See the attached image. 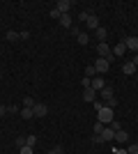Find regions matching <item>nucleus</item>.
Wrapping results in <instances>:
<instances>
[{
  "mask_svg": "<svg viewBox=\"0 0 138 154\" xmlns=\"http://www.w3.org/2000/svg\"><path fill=\"white\" fill-rule=\"evenodd\" d=\"M97 120L104 124V127H108V124L115 120V115H113V108H108V106H101V108L97 110Z\"/></svg>",
  "mask_w": 138,
  "mask_h": 154,
  "instance_id": "f257e3e1",
  "label": "nucleus"
},
{
  "mask_svg": "<svg viewBox=\"0 0 138 154\" xmlns=\"http://www.w3.org/2000/svg\"><path fill=\"white\" fill-rule=\"evenodd\" d=\"M97 53H99V58H104L106 62H113V60H115V55H113V51H111V46L106 44V42H99V44H97Z\"/></svg>",
  "mask_w": 138,
  "mask_h": 154,
  "instance_id": "f03ea898",
  "label": "nucleus"
},
{
  "mask_svg": "<svg viewBox=\"0 0 138 154\" xmlns=\"http://www.w3.org/2000/svg\"><path fill=\"white\" fill-rule=\"evenodd\" d=\"M72 7H74L72 0H58V2H55V9H58L60 14H69V9H72Z\"/></svg>",
  "mask_w": 138,
  "mask_h": 154,
  "instance_id": "7ed1b4c3",
  "label": "nucleus"
},
{
  "mask_svg": "<svg viewBox=\"0 0 138 154\" xmlns=\"http://www.w3.org/2000/svg\"><path fill=\"white\" fill-rule=\"evenodd\" d=\"M94 69H97V74H106V71L111 69V62H106L104 58H99L97 62H94Z\"/></svg>",
  "mask_w": 138,
  "mask_h": 154,
  "instance_id": "20e7f679",
  "label": "nucleus"
},
{
  "mask_svg": "<svg viewBox=\"0 0 138 154\" xmlns=\"http://www.w3.org/2000/svg\"><path fill=\"white\" fill-rule=\"evenodd\" d=\"M32 113H35V117H46V113H48V106H46V103H35Z\"/></svg>",
  "mask_w": 138,
  "mask_h": 154,
  "instance_id": "39448f33",
  "label": "nucleus"
},
{
  "mask_svg": "<svg viewBox=\"0 0 138 154\" xmlns=\"http://www.w3.org/2000/svg\"><path fill=\"white\" fill-rule=\"evenodd\" d=\"M115 143H118V145H124V143H129V134H127L124 129L115 131Z\"/></svg>",
  "mask_w": 138,
  "mask_h": 154,
  "instance_id": "423d86ee",
  "label": "nucleus"
},
{
  "mask_svg": "<svg viewBox=\"0 0 138 154\" xmlns=\"http://www.w3.org/2000/svg\"><path fill=\"white\" fill-rule=\"evenodd\" d=\"M136 69H138V67L133 62H124V64H122V74H124V76H133Z\"/></svg>",
  "mask_w": 138,
  "mask_h": 154,
  "instance_id": "0eeeda50",
  "label": "nucleus"
},
{
  "mask_svg": "<svg viewBox=\"0 0 138 154\" xmlns=\"http://www.w3.org/2000/svg\"><path fill=\"white\" fill-rule=\"evenodd\" d=\"M101 138H104V143L115 140V131H113L111 127H104V131H101Z\"/></svg>",
  "mask_w": 138,
  "mask_h": 154,
  "instance_id": "6e6552de",
  "label": "nucleus"
},
{
  "mask_svg": "<svg viewBox=\"0 0 138 154\" xmlns=\"http://www.w3.org/2000/svg\"><path fill=\"white\" fill-rule=\"evenodd\" d=\"M97 94L99 92L92 90V88H85V90H83V99H85V101H97Z\"/></svg>",
  "mask_w": 138,
  "mask_h": 154,
  "instance_id": "1a4fd4ad",
  "label": "nucleus"
},
{
  "mask_svg": "<svg viewBox=\"0 0 138 154\" xmlns=\"http://www.w3.org/2000/svg\"><path fill=\"white\" fill-rule=\"evenodd\" d=\"M124 46L129 48V51H136L138 53V37H127L124 39Z\"/></svg>",
  "mask_w": 138,
  "mask_h": 154,
  "instance_id": "9d476101",
  "label": "nucleus"
},
{
  "mask_svg": "<svg viewBox=\"0 0 138 154\" xmlns=\"http://www.w3.org/2000/svg\"><path fill=\"white\" fill-rule=\"evenodd\" d=\"M90 88L99 92V90H104V88H106V81H104L101 76H97V78H92V85H90Z\"/></svg>",
  "mask_w": 138,
  "mask_h": 154,
  "instance_id": "9b49d317",
  "label": "nucleus"
},
{
  "mask_svg": "<svg viewBox=\"0 0 138 154\" xmlns=\"http://www.w3.org/2000/svg\"><path fill=\"white\" fill-rule=\"evenodd\" d=\"M87 30H97L99 28V19H97V14H92V16H87Z\"/></svg>",
  "mask_w": 138,
  "mask_h": 154,
  "instance_id": "f8f14e48",
  "label": "nucleus"
},
{
  "mask_svg": "<svg viewBox=\"0 0 138 154\" xmlns=\"http://www.w3.org/2000/svg\"><path fill=\"white\" fill-rule=\"evenodd\" d=\"M94 37H97V42H106V37H108V30L99 26L97 30H94Z\"/></svg>",
  "mask_w": 138,
  "mask_h": 154,
  "instance_id": "ddd939ff",
  "label": "nucleus"
},
{
  "mask_svg": "<svg viewBox=\"0 0 138 154\" xmlns=\"http://www.w3.org/2000/svg\"><path fill=\"white\" fill-rule=\"evenodd\" d=\"M99 94H101V99H106V101H108V99H113V97H115V94H113V88H111V85H106L104 90H99Z\"/></svg>",
  "mask_w": 138,
  "mask_h": 154,
  "instance_id": "4468645a",
  "label": "nucleus"
},
{
  "mask_svg": "<svg viewBox=\"0 0 138 154\" xmlns=\"http://www.w3.org/2000/svg\"><path fill=\"white\" fill-rule=\"evenodd\" d=\"M124 51H127V46H124V42H120L115 48H113V55L115 58H120V55H124Z\"/></svg>",
  "mask_w": 138,
  "mask_h": 154,
  "instance_id": "2eb2a0df",
  "label": "nucleus"
},
{
  "mask_svg": "<svg viewBox=\"0 0 138 154\" xmlns=\"http://www.w3.org/2000/svg\"><path fill=\"white\" fill-rule=\"evenodd\" d=\"M19 115L23 117V120H32L35 113H32V108H21V110H19Z\"/></svg>",
  "mask_w": 138,
  "mask_h": 154,
  "instance_id": "dca6fc26",
  "label": "nucleus"
},
{
  "mask_svg": "<svg viewBox=\"0 0 138 154\" xmlns=\"http://www.w3.org/2000/svg\"><path fill=\"white\" fill-rule=\"evenodd\" d=\"M60 26H65V28H72V16H69V14H62V16H60Z\"/></svg>",
  "mask_w": 138,
  "mask_h": 154,
  "instance_id": "f3484780",
  "label": "nucleus"
},
{
  "mask_svg": "<svg viewBox=\"0 0 138 154\" xmlns=\"http://www.w3.org/2000/svg\"><path fill=\"white\" fill-rule=\"evenodd\" d=\"M97 76V69H94V64H87L85 67V78H94Z\"/></svg>",
  "mask_w": 138,
  "mask_h": 154,
  "instance_id": "a211bd4d",
  "label": "nucleus"
},
{
  "mask_svg": "<svg viewBox=\"0 0 138 154\" xmlns=\"http://www.w3.org/2000/svg\"><path fill=\"white\" fill-rule=\"evenodd\" d=\"M35 103L37 101H35L32 97H23V108H35Z\"/></svg>",
  "mask_w": 138,
  "mask_h": 154,
  "instance_id": "6ab92c4d",
  "label": "nucleus"
},
{
  "mask_svg": "<svg viewBox=\"0 0 138 154\" xmlns=\"http://www.w3.org/2000/svg\"><path fill=\"white\" fill-rule=\"evenodd\" d=\"M76 39H78V44H87V42H90V37H87V32H81V35H78Z\"/></svg>",
  "mask_w": 138,
  "mask_h": 154,
  "instance_id": "aec40b11",
  "label": "nucleus"
},
{
  "mask_svg": "<svg viewBox=\"0 0 138 154\" xmlns=\"http://www.w3.org/2000/svg\"><path fill=\"white\" fill-rule=\"evenodd\" d=\"M7 39H9V42H19V32L9 30V32H7Z\"/></svg>",
  "mask_w": 138,
  "mask_h": 154,
  "instance_id": "412c9836",
  "label": "nucleus"
},
{
  "mask_svg": "<svg viewBox=\"0 0 138 154\" xmlns=\"http://www.w3.org/2000/svg\"><path fill=\"white\" fill-rule=\"evenodd\" d=\"M92 131H94V134H101V131H104V124L97 120V122H94V127H92Z\"/></svg>",
  "mask_w": 138,
  "mask_h": 154,
  "instance_id": "4be33fe9",
  "label": "nucleus"
},
{
  "mask_svg": "<svg viewBox=\"0 0 138 154\" xmlns=\"http://www.w3.org/2000/svg\"><path fill=\"white\" fill-rule=\"evenodd\" d=\"M127 152L129 154H138V143H131V145L127 147Z\"/></svg>",
  "mask_w": 138,
  "mask_h": 154,
  "instance_id": "5701e85b",
  "label": "nucleus"
},
{
  "mask_svg": "<svg viewBox=\"0 0 138 154\" xmlns=\"http://www.w3.org/2000/svg\"><path fill=\"white\" fill-rule=\"evenodd\" d=\"M35 143H37L35 136H28V138H26V145H28V147H35Z\"/></svg>",
  "mask_w": 138,
  "mask_h": 154,
  "instance_id": "b1692460",
  "label": "nucleus"
},
{
  "mask_svg": "<svg viewBox=\"0 0 138 154\" xmlns=\"http://www.w3.org/2000/svg\"><path fill=\"white\" fill-rule=\"evenodd\" d=\"M108 127H111V129H113V131H120V129H122V124H120V122H118V120H113V122H111V124H108Z\"/></svg>",
  "mask_w": 138,
  "mask_h": 154,
  "instance_id": "393cba45",
  "label": "nucleus"
},
{
  "mask_svg": "<svg viewBox=\"0 0 138 154\" xmlns=\"http://www.w3.org/2000/svg\"><path fill=\"white\" fill-rule=\"evenodd\" d=\"M16 145H19V149L26 147V138H23V136H16Z\"/></svg>",
  "mask_w": 138,
  "mask_h": 154,
  "instance_id": "a878e982",
  "label": "nucleus"
},
{
  "mask_svg": "<svg viewBox=\"0 0 138 154\" xmlns=\"http://www.w3.org/2000/svg\"><path fill=\"white\" fill-rule=\"evenodd\" d=\"M106 106H108V108H115V106H118V99H115V97H113V99H108V101H106Z\"/></svg>",
  "mask_w": 138,
  "mask_h": 154,
  "instance_id": "bb28decb",
  "label": "nucleus"
},
{
  "mask_svg": "<svg viewBox=\"0 0 138 154\" xmlns=\"http://www.w3.org/2000/svg\"><path fill=\"white\" fill-rule=\"evenodd\" d=\"M69 32H72L74 37H78V35H81V30H78V26H72V28H69Z\"/></svg>",
  "mask_w": 138,
  "mask_h": 154,
  "instance_id": "cd10ccee",
  "label": "nucleus"
},
{
  "mask_svg": "<svg viewBox=\"0 0 138 154\" xmlns=\"http://www.w3.org/2000/svg\"><path fill=\"white\" fill-rule=\"evenodd\" d=\"M60 16H62V14H60L58 9H55V7H53V9H51V19H60Z\"/></svg>",
  "mask_w": 138,
  "mask_h": 154,
  "instance_id": "c85d7f7f",
  "label": "nucleus"
},
{
  "mask_svg": "<svg viewBox=\"0 0 138 154\" xmlns=\"http://www.w3.org/2000/svg\"><path fill=\"white\" fill-rule=\"evenodd\" d=\"M92 143H104V138H101V134H94V136H92Z\"/></svg>",
  "mask_w": 138,
  "mask_h": 154,
  "instance_id": "c756f323",
  "label": "nucleus"
},
{
  "mask_svg": "<svg viewBox=\"0 0 138 154\" xmlns=\"http://www.w3.org/2000/svg\"><path fill=\"white\" fill-rule=\"evenodd\" d=\"M19 154H32V147H28V145H26V147H21Z\"/></svg>",
  "mask_w": 138,
  "mask_h": 154,
  "instance_id": "7c9ffc66",
  "label": "nucleus"
},
{
  "mask_svg": "<svg viewBox=\"0 0 138 154\" xmlns=\"http://www.w3.org/2000/svg\"><path fill=\"white\" fill-rule=\"evenodd\" d=\"M28 37H30V35H28V32H26V30H23V32H19V39H23V42H26V39H28Z\"/></svg>",
  "mask_w": 138,
  "mask_h": 154,
  "instance_id": "2f4dec72",
  "label": "nucleus"
},
{
  "mask_svg": "<svg viewBox=\"0 0 138 154\" xmlns=\"http://www.w3.org/2000/svg\"><path fill=\"white\" fill-rule=\"evenodd\" d=\"M7 115V106H0V117H5Z\"/></svg>",
  "mask_w": 138,
  "mask_h": 154,
  "instance_id": "473e14b6",
  "label": "nucleus"
},
{
  "mask_svg": "<svg viewBox=\"0 0 138 154\" xmlns=\"http://www.w3.org/2000/svg\"><path fill=\"white\" fill-rule=\"evenodd\" d=\"M131 62H133V64H136V67H138V53H136V55H133V60H131Z\"/></svg>",
  "mask_w": 138,
  "mask_h": 154,
  "instance_id": "72a5a7b5",
  "label": "nucleus"
},
{
  "mask_svg": "<svg viewBox=\"0 0 138 154\" xmlns=\"http://www.w3.org/2000/svg\"><path fill=\"white\" fill-rule=\"evenodd\" d=\"M118 154H129V152H127V149H118Z\"/></svg>",
  "mask_w": 138,
  "mask_h": 154,
  "instance_id": "f704fd0d",
  "label": "nucleus"
},
{
  "mask_svg": "<svg viewBox=\"0 0 138 154\" xmlns=\"http://www.w3.org/2000/svg\"><path fill=\"white\" fill-rule=\"evenodd\" d=\"M48 154H53V149H51V152H48Z\"/></svg>",
  "mask_w": 138,
  "mask_h": 154,
  "instance_id": "c9c22d12",
  "label": "nucleus"
}]
</instances>
